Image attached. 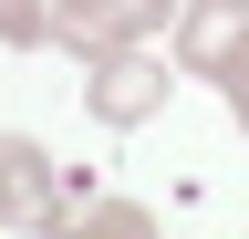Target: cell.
<instances>
[{"label": "cell", "instance_id": "1", "mask_svg": "<svg viewBox=\"0 0 249 239\" xmlns=\"http://www.w3.org/2000/svg\"><path fill=\"white\" fill-rule=\"evenodd\" d=\"M166 94H177V73L156 63L145 42L83 63V114H93V125H145V114H166Z\"/></svg>", "mask_w": 249, "mask_h": 239}, {"label": "cell", "instance_id": "2", "mask_svg": "<svg viewBox=\"0 0 249 239\" xmlns=\"http://www.w3.org/2000/svg\"><path fill=\"white\" fill-rule=\"evenodd\" d=\"M0 229H73V187L31 135H0Z\"/></svg>", "mask_w": 249, "mask_h": 239}, {"label": "cell", "instance_id": "3", "mask_svg": "<svg viewBox=\"0 0 249 239\" xmlns=\"http://www.w3.org/2000/svg\"><path fill=\"white\" fill-rule=\"evenodd\" d=\"M177 0H52V42L93 63V52H124V42H156Z\"/></svg>", "mask_w": 249, "mask_h": 239}, {"label": "cell", "instance_id": "4", "mask_svg": "<svg viewBox=\"0 0 249 239\" xmlns=\"http://www.w3.org/2000/svg\"><path fill=\"white\" fill-rule=\"evenodd\" d=\"M239 63H249V0H187L177 11V73L229 83Z\"/></svg>", "mask_w": 249, "mask_h": 239}, {"label": "cell", "instance_id": "5", "mask_svg": "<svg viewBox=\"0 0 249 239\" xmlns=\"http://www.w3.org/2000/svg\"><path fill=\"white\" fill-rule=\"evenodd\" d=\"M0 42H11V52H42L52 42V0H0Z\"/></svg>", "mask_w": 249, "mask_h": 239}, {"label": "cell", "instance_id": "6", "mask_svg": "<svg viewBox=\"0 0 249 239\" xmlns=\"http://www.w3.org/2000/svg\"><path fill=\"white\" fill-rule=\"evenodd\" d=\"M218 94H229V114H239V135H249V63H239L229 83H218Z\"/></svg>", "mask_w": 249, "mask_h": 239}]
</instances>
